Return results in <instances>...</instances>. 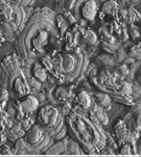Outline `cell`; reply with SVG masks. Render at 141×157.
I'll return each mask as SVG.
<instances>
[{
    "label": "cell",
    "mask_w": 141,
    "mask_h": 157,
    "mask_svg": "<svg viewBox=\"0 0 141 157\" xmlns=\"http://www.w3.org/2000/svg\"><path fill=\"white\" fill-rule=\"evenodd\" d=\"M50 135L47 134L41 127L33 125L25 134L26 146L28 150H34V153H39L40 150H44L49 145Z\"/></svg>",
    "instance_id": "obj_3"
},
{
    "label": "cell",
    "mask_w": 141,
    "mask_h": 157,
    "mask_svg": "<svg viewBox=\"0 0 141 157\" xmlns=\"http://www.w3.org/2000/svg\"><path fill=\"white\" fill-rule=\"evenodd\" d=\"M103 12L106 15L116 16L117 12H118V4L114 0H109V1H107L103 5Z\"/></svg>",
    "instance_id": "obj_12"
},
{
    "label": "cell",
    "mask_w": 141,
    "mask_h": 157,
    "mask_svg": "<svg viewBox=\"0 0 141 157\" xmlns=\"http://www.w3.org/2000/svg\"><path fill=\"white\" fill-rule=\"evenodd\" d=\"M129 56L132 58H135V59H139L140 58V44L135 45L132 49H130Z\"/></svg>",
    "instance_id": "obj_16"
},
{
    "label": "cell",
    "mask_w": 141,
    "mask_h": 157,
    "mask_svg": "<svg viewBox=\"0 0 141 157\" xmlns=\"http://www.w3.org/2000/svg\"><path fill=\"white\" fill-rule=\"evenodd\" d=\"M120 154L121 155H132V147L129 145V144H123L121 148V151H120Z\"/></svg>",
    "instance_id": "obj_18"
},
{
    "label": "cell",
    "mask_w": 141,
    "mask_h": 157,
    "mask_svg": "<svg viewBox=\"0 0 141 157\" xmlns=\"http://www.w3.org/2000/svg\"><path fill=\"white\" fill-rule=\"evenodd\" d=\"M74 57L71 54H66L64 58H62V65H61V72L68 73L74 68Z\"/></svg>",
    "instance_id": "obj_10"
},
{
    "label": "cell",
    "mask_w": 141,
    "mask_h": 157,
    "mask_svg": "<svg viewBox=\"0 0 141 157\" xmlns=\"http://www.w3.org/2000/svg\"><path fill=\"white\" fill-rule=\"evenodd\" d=\"M76 101H78L79 105L85 110L89 109L92 105L91 97H90V95L88 94L87 92H85V90H82V92L79 93L78 96H76Z\"/></svg>",
    "instance_id": "obj_9"
},
{
    "label": "cell",
    "mask_w": 141,
    "mask_h": 157,
    "mask_svg": "<svg viewBox=\"0 0 141 157\" xmlns=\"http://www.w3.org/2000/svg\"><path fill=\"white\" fill-rule=\"evenodd\" d=\"M85 40L88 42L89 44H95L97 42V36L96 34H95L94 33H93L92 30H87L86 33H85Z\"/></svg>",
    "instance_id": "obj_15"
},
{
    "label": "cell",
    "mask_w": 141,
    "mask_h": 157,
    "mask_svg": "<svg viewBox=\"0 0 141 157\" xmlns=\"http://www.w3.org/2000/svg\"><path fill=\"white\" fill-rule=\"evenodd\" d=\"M20 107L24 113H34L39 107V100L34 96H27L25 100L20 103Z\"/></svg>",
    "instance_id": "obj_6"
},
{
    "label": "cell",
    "mask_w": 141,
    "mask_h": 157,
    "mask_svg": "<svg viewBox=\"0 0 141 157\" xmlns=\"http://www.w3.org/2000/svg\"><path fill=\"white\" fill-rule=\"evenodd\" d=\"M95 99H96L95 100V102H96L95 104H97L103 108L108 107L111 103L110 96L106 94V93H97V94H95Z\"/></svg>",
    "instance_id": "obj_13"
},
{
    "label": "cell",
    "mask_w": 141,
    "mask_h": 157,
    "mask_svg": "<svg viewBox=\"0 0 141 157\" xmlns=\"http://www.w3.org/2000/svg\"><path fill=\"white\" fill-rule=\"evenodd\" d=\"M55 95H57L58 99H60V100H66L69 97L67 89H65V87H58Z\"/></svg>",
    "instance_id": "obj_17"
},
{
    "label": "cell",
    "mask_w": 141,
    "mask_h": 157,
    "mask_svg": "<svg viewBox=\"0 0 141 157\" xmlns=\"http://www.w3.org/2000/svg\"><path fill=\"white\" fill-rule=\"evenodd\" d=\"M48 43V33L45 30L39 31V34L37 36V38L33 41V46L37 51L43 52L44 51V46Z\"/></svg>",
    "instance_id": "obj_8"
},
{
    "label": "cell",
    "mask_w": 141,
    "mask_h": 157,
    "mask_svg": "<svg viewBox=\"0 0 141 157\" xmlns=\"http://www.w3.org/2000/svg\"><path fill=\"white\" fill-rule=\"evenodd\" d=\"M127 73H129V68H127V66H126V65L120 66V67L117 69V72H116L117 75L122 76V77L126 76Z\"/></svg>",
    "instance_id": "obj_19"
},
{
    "label": "cell",
    "mask_w": 141,
    "mask_h": 157,
    "mask_svg": "<svg viewBox=\"0 0 141 157\" xmlns=\"http://www.w3.org/2000/svg\"><path fill=\"white\" fill-rule=\"evenodd\" d=\"M90 111V120L93 122L94 124L98 125V126H103V125H107L109 120H108V116L106 114L105 110H103V107L98 106L97 104L91 105V107L89 108Z\"/></svg>",
    "instance_id": "obj_4"
},
{
    "label": "cell",
    "mask_w": 141,
    "mask_h": 157,
    "mask_svg": "<svg viewBox=\"0 0 141 157\" xmlns=\"http://www.w3.org/2000/svg\"><path fill=\"white\" fill-rule=\"evenodd\" d=\"M121 90V94L126 95V96H130L133 93V89H132V84L129 83V82H121V84L119 86Z\"/></svg>",
    "instance_id": "obj_14"
},
{
    "label": "cell",
    "mask_w": 141,
    "mask_h": 157,
    "mask_svg": "<svg viewBox=\"0 0 141 157\" xmlns=\"http://www.w3.org/2000/svg\"><path fill=\"white\" fill-rule=\"evenodd\" d=\"M82 14L83 17L88 21L94 20L97 14V2L95 0H88L84 6L82 7Z\"/></svg>",
    "instance_id": "obj_5"
},
{
    "label": "cell",
    "mask_w": 141,
    "mask_h": 157,
    "mask_svg": "<svg viewBox=\"0 0 141 157\" xmlns=\"http://www.w3.org/2000/svg\"><path fill=\"white\" fill-rule=\"evenodd\" d=\"M69 127L73 137L90 154L98 152L106 145V133L100 129V126L94 124L90 119L76 113H68Z\"/></svg>",
    "instance_id": "obj_1"
},
{
    "label": "cell",
    "mask_w": 141,
    "mask_h": 157,
    "mask_svg": "<svg viewBox=\"0 0 141 157\" xmlns=\"http://www.w3.org/2000/svg\"><path fill=\"white\" fill-rule=\"evenodd\" d=\"M115 133L116 136L118 138L119 144H124L127 142L130 136V133L127 129L126 124L123 123L122 121H118L115 125Z\"/></svg>",
    "instance_id": "obj_7"
},
{
    "label": "cell",
    "mask_w": 141,
    "mask_h": 157,
    "mask_svg": "<svg viewBox=\"0 0 141 157\" xmlns=\"http://www.w3.org/2000/svg\"><path fill=\"white\" fill-rule=\"evenodd\" d=\"M43 65H44L43 67L46 69V70H48V71L51 70L52 67H54V63H52V62L49 59L48 57H45L43 59Z\"/></svg>",
    "instance_id": "obj_20"
},
{
    "label": "cell",
    "mask_w": 141,
    "mask_h": 157,
    "mask_svg": "<svg viewBox=\"0 0 141 157\" xmlns=\"http://www.w3.org/2000/svg\"><path fill=\"white\" fill-rule=\"evenodd\" d=\"M34 75L39 81L43 82L47 78V72L40 63H36L34 66Z\"/></svg>",
    "instance_id": "obj_11"
},
{
    "label": "cell",
    "mask_w": 141,
    "mask_h": 157,
    "mask_svg": "<svg viewBox=\"0 0 141 157\" xmlns=\"http://www.w3.org/2000/svg\"><path fill=\"white\" fill-rule=\"evenodd\" d=\"M38 122L41 127L54 138H61L65 132L64 117L51 105L44 106L38 113Z\"/></svg>",
    "instance_id": "obj_2"
}]
</instances>
